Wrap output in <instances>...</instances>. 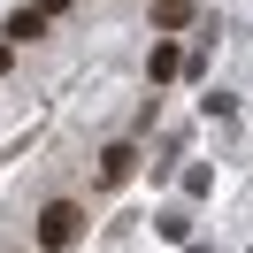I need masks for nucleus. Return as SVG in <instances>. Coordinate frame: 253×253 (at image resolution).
I'll use <instances>...</instances> for the list:
<instances>
[{
    "label": "nucleus",
    "mask_w": 253,
    "mask_h": 253,
    "mask_svg": "<svg viewBox=\"0 0 253 253\" xmlns=\"http://www.w3.org/2000/svg\"><path fill=\"white\" fill-rule=\"evenodd\" d=\"M77 238H84V207L77 200H46V207H39V246H46V253H69Z\"/></svg>",
    "instance_id": "obj_1"
},
{
    "label": "nucleus",
    "mask_w": 253,
    "mask_h": 253,
    "mask_svg": "<svg viewBox=\"0 0 253 253\" xmlns=\"http://www.w3.org/2000/svg\"><path fill=\"white\" fill-rule=\"evenodd\" d=\"M130 169H138V154H130V146L115 138L108 154H100V184H108V192H115V184H130Z\"/></svg>",
    "instance_id": "obj_2"
},
{
    "label": "nucleus",
    "mask_w": 253,
    "mask_h": 253,
    "mask_svg": "<svg viewBox=\"0 0 253 253\" xmlns=\"http://www.w3.org/2000/svg\"><path fill=\"white\" fill-rule=\"evenodd\" d=\"M8 39H16V46H31V39H46V8H16V16H8Z\"/></svg>",
    "instance_id": "obj_3"
},
{
    "label": "nucleus",
    "mask_w": 253,
    "mask_h": 253,
    "mask_svg": "<svg viewBox=\"0 0 253 253\" xmlns=\"http://www.w3.org/2000/svg\"><path fill=\"white\" fill-rule=\"evenodd\" d=\"M146 77H154V84L184 77V46H176V39H161V46H154V62H146Z\"/></svg>",
    "instance_id": "obj_4"
},
{
    "label": "nucleus",
    "mask_w": 253,
    "mask_h": 253,
    "mask_svg": "<svg viewBox=\"0 0 253 253\" xmlns=\"http://www.w3.org/2000/svg\"><path fill=\"white\" fill-rule=\"evenodd\" d=\"M154 23H161V39L184 31V23H192V0H154Z\"/></svg>",
    "instance_id": "obj_5"
},
{
    "label": "nucleus",
    "mask_w": 253,
    "mask_h": 253,
    "mask_svg": "<svg viewBox=\"0 0 253 253\" xmlns=\"http://www.w3.org/2000/svg\"><path fill=\"white\" fill-rule=\"evenodd\" d=\"M154 230H161V238H184V230H192V215H184V207H161V222H154Z\"/></svg>",
    "instance_id": "obj_6"
},
{
    "label": "nucleus",
    "mask_w": 253,
    "mask_h": 253,
    "mask_svg": "<svg viewBox=\"0 0 253 253\" xmlns=\"http://www.w3.org/2000/svg\"><path fill=\"white\" fill-rule=\"evenodd\" d=\"M8 62H16V54H8V46H0V69H8Z\"/></svg>",
    "instance_id": "obj_7"
}]
</instances>
